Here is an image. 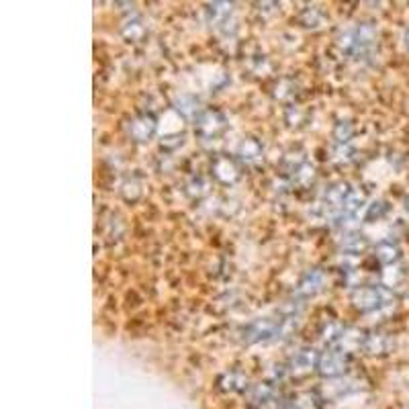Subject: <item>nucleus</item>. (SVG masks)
Listing matches in <instances>:
<instances>
[{
  "mask_svg": "<svg viewBox=\"0 0 409 409\" xmlns=\"http://www.w3.org/2000/svg\"><path fill=\"white\" fill-rule=\"evenodd\" d=\"M377 258H379L381 264H393L395 260L399 258V248L393 246L391 241H383L377 248Z\"/></svg>",
  "mask_w": 409,
  "mask_h": 409,
  "instance_id": "13",
  "label": "nucleus"
},
{
  "mask_svg": "<svg viewBox=\"0 0 409 409\" xmlns=\"http://www.w3.org/2000/svg\"><path fill=\"white\" fill-rule=\"evenodd\" d=\"M317 363H320L317 352H315V350L305 348V350L295 352V356H293V360H291V365H289V372H291V375H295V377H303V375L311 372L313 368H317Z\"/></svg>",
  "mask_w": 409,
  "mask_h": 409,
  "instance_id": "5",
  "label": "nucleus"
},
{
  "mask_svg": "<svg viewBox=\"0 0 409 409\" xmlns=\"http://www.w3.org/2000/svg\"><path fill=\"white\" fill-rule=\"evenodd\" d=\"M348 366V352L342 350H329V352H323L320 356V363H317V370L322 377H340Z\"/></svg>",
  "mask_w": 409,
  "mask_h": 409,
  "instance_id": "4",
  "label": "nucleus"
},
{
  "mask_svg": "<svg viewBox=\"0 0 409 409\" xmlns=\"http://www.w3.org/2000/svg\"><path fill=\"white\" fill-rule=\"evenodd\" d=\"M270 397H272V387L268 383H262V385H256L252 389L250 401H252V405L258 408V405H264L266 401H270Z\"/></svg>",
  "mask_w": 409,
  "mask_h": 409,
  "instance_id": "14",
  "label": "nucleus"
},
{
  "mask_svg": "<svg viewBox=\"0 0 409 409\" xmlns=\"http://www.w3.org/2000/svg\"><path fill=\"white\" fill-rule=\"evenodd\" d=\"M322 287H323V272H320V270H311V272H307L305 279L299 282L297 293L303 295V297H309V295H315Z\"/></svg>",
  "mask_w": 409,
  "mask_h": 409,
  "instance_id": "7",
  "label": "nucleus"
},
{
  "mask_svg": "<svg viewBox=\"0 0 409 409\" xmlns=\"http://www.w3.org/2000/svg\"><path fill=\"white\" fill-rule=\"evenodd\" d=\"M260 156H262V148L256 139H246L241 146H239V158L246 162V164H254L258 162Z\"/></svg>",
  "mask_w": 409,
  "mask_h": 409,
  "instance_id": "10",
  "label": "nucleus"
},
{
  "mask_svg": "<svg viewBox=\"0 0 409 409\" xmlns=\"http://www.w3.org/2000/svg\"><path fill=\"white\" fill-rule=\"evenodd\" d=\"M213 174H215L219 180H223V182H234L237 180V168L234 166V162L232 160H227V158H219L215 162V166H213Z\"/></svg>",
  "mask_w": 409,
  "mask_h": 409,
  "instance_id": "9",
  "label": "nucleus"
},
{
  "mask_svg": "<svg viewBox=\"0 0 409 409\" xmlns=\"http://www.w3.org/2000/svg\"><path fill=\"white\" fill-rule=\"evenodd\" d=\"M196 127L203 131L205 135H215L217 131H221L225 127V119L219 115V113H205L201 119H199V123H196Z\"/></svg>",
  "mask_w": 409,
  "mask_h": 409,
  "instance_id": "8",
  "label": "nucleus"
},
{
  "mask_svg": "<svg viewBox=\"0 0 409 409\" xmlns=\"http://www.w3.org/2000/svg\"><path fill=\"white\" fill-rule=\"evenodd\" d=\"M342 248H344L346 254H360L366 248L365 236H348L342 244Z\"/></svg>",
  "mask_w": 409,
  "mask_h": 409,
  "instance_id": "15",
  "label": "nucleus"
},
{
  "mask_svg": "<svg viewBox=\"0 0 409 409\" xmlns=\"http://www.w3.org/2000/svg\"><path fill=\"white\" fill-rule=\"evenodd\" d=\"M279 336V322L277 320H258L252 325L244 329V342L246 344H256V342H266Z\"/></svg>",
  "mask_w": 409,
  "mask_h": 409,
  "instance_id": "3",
  "label": "nucleus"
},
{
  "mask_svg": "<svg viewBox=\"0 0 409 409\" xmlns=\"http://www.w3.org/2000/svg\"><path fill=\"white\" fill-rule=\"evenodd\" d=\"M365 350L368 354H383L389 350V338L383 334H372V336H366L365 340Z\"/></svg>",
  "mask_w": 409,
  "mask_h": 409,
  "instance_id": "12",
  "label": "nucleus"
},
{
  "mask_svg": "<svg viewBox=\"0 0 409 409\" xmlns=\"http://www.w3.org/2000/svg\"><path fill=\"white\" fill-rule=\"evenodd\" d=\"M130 133L135 141H148L151 135L156 133V121H153V117L144 115V117L135 119V121L131 123Z\"/></svg>",
  "mask_w": 409,
  "mask_h": 409,
  "instance_id": "6",
  "label": "nucleus"
},
{
  "mask_svg": "<svg viewBox=\"0 0 409 409\" xmlns=\"http://www.w3.org/2000/svg\"><path fill=\"white\" fill-rule=\"evenodd\" d=\"M375 39H377L375 27L365 23V25H358L354 29H348L344 35L340 37V47L344 49L346 54L358 56V54H365L366 49L375 44Z\"/></svg>",
  "mask_w": 409,
  "mask_h": 409,
  "instance_id": "1",
  "label": "nucleus"
},
{
  "mask_svg": "<svg viewBox=\"0 0 409 409\" xmlns=\"http://www.w3.org/2000/svg\"><path fill=\"white\" fill-rule=\"evenodd\" d=\"M408 301H409V297H408Z\"/></svg>",
  "mask_w": 409,
  "mask_h": 409,
  "instance_id": "17",
  "label": "nucleus"
},
{
  "mask_svg": "<svg viewBox=\"0 0 409 409\" xmlns=\"http://www.w3.org/2000/svg\"><path fill=\"white\" fill-rule=\"evenodd\" d=\"M403 39H405V47H408V49H409V29H408V31H405V37H403Z\"/></svg>",
  "mask_w": 409,
  "mask_h": 409,
  "instance_id": "16",
  "label": "nucleus"
},
{
  "mask_svg": "<svg viewBox=\"0 0 409 409\" xmlns=\"http://www.w3.org/2000/svg\"><path fill=\"white\" fill-rule=\"evenodd\" d=\"M352 301L360 311H377L393 303V293L387 287H366L352 295Z\"/></svg>",
  "mask_w": 409,
  "mask_h": 409,
  "instance_id": "2",
  "label": "nucleus"
},
{
  "mask_svg": "<svg viewBox=\"0 0 409 409\" xmlns=\"http://www.w3.org/2000/svg\"><path fill=\"white\" fill-rule=\"evenodd\" d=\"M365 203H366L365 193H360V191H350L342 211H344L348 217H354L358 211H360V209H363V207H365Z\"/></svg>",
  "mask_w": 409,
  "mask_h": 409,
  "instance_id": "11",
  "label": "nucleus"
}]
</instances>
